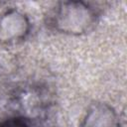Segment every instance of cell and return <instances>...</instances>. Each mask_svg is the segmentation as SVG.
Masks as SVG:
<instances>
[{
  "label": "cell",
  "instance_id": "4",
  "mask_svg": "<svg viewBox=\"0 0 127 127\" xmlns=\"http://www.w3.org/2000/svg\"><path fill=\"white\" fill-rule=\"evenodd\" d=\"M41 95L42 92L35 88L26 89L19 94V105L23 115L25 113L26 117H35L40 114L45 105Z\"/></svg>",
  "mask_w": 127,
  "mask_h": 127
},
{
  "label": "cell",
  "instance_id": "2",
  "mask_svg": "<svg viewBox=\"0 0 127 127\" xmlns=\"http://www.w3.org/2000/svg\"><path fill=\"white\" fill-rule=\"evenodd\" d=\"M29 31L28 17L16 9H10L0 17V42L14 43L23 40Z\"/></svg>",
  "mask_w": 127,
  "mask_h": 127
},
{
  "label": "cell",
  "instance_id": "3",
  "mask_svg": "<svg viewBox=\"0 0 127 127\" xmlns=\"http://www.w3.org/2000/svg\"><path fill=\"white\" fill-rule=\"evenodd\" d=\"M80 127H120V121L110 105L97 102L89 106Z\"/></svg>",
  "mask_w": 127,
  "mask_h": 127
},
{
  "label": "cell",
  "instance_id": "5",
  "mask_svg": "<svg viewBox=\"0 0 127 127\" xmlns=\"http://www.w3.org/2000/svg\"><path fill=\"white\" fill-rule=\"evenodd\" d=\"M0 127H30V126L25 121V119L21 117H16L2 122L0 124Z\"/></svg>",
  "mask_w": 127,
  "mask_h": 127
},
{
  "label": "cell",
  "instance_id": "1",
  "mask_svg": "<svg viewBox=\"0 0 127 127\" xmlns=\"http://www.w3.org/2000/svg\"><path fill=\"white\" fill-rule=\"evenodd\" d=\"M96 16L95 10L82 1H65L55 9L51 23L61 33L78 36L92 29Z\"/></svg>",
  "mask_w": 127,
  "mask_h": 127
}]
</instances>
